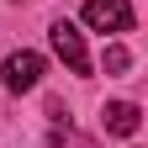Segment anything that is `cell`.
I'll return each mask as SVG.
<instances>
[{
	"mask_svg": "<svg viewBox=\"0 0 148 148\" xmlns=\"http://www.w3.org/2000/svg\"><path fill=\"white\" fill-rule=\"evenodd\" d=\"M42 53H32V48H21V53H11L5 64H0V85L11 90V95H27V90H37L42 85Z\"/></svg>",
	"mask_w": 148,
	"mask_h": 148,
	"instance_id": "cell-1",
	"label": "cell"
},
{
	"mask_svg": "<svg viewBox=\"0 0 148 148\" xmlns=\"http://www.w3.org/2000/svg\"><path fill=\"white\" fill-rule=\"evenodd\" d=\"M48 42H53V53L69 64V74H79V79H90V53H85V37H79V27L74 21H53L48 27Z\"/></svg>",
	"mask_w": 148,
	"mask_h": 148,
	"instance_id": "cell-2",
	"label": "cell"
},
{
	"mask_svg": "<svg viewBox=\"0 0 148 148\" xmlns=\"http://www.w3.org/2000/svg\"><path fill=\"white\" fill-rule=\"evenodd\" d=\"M132 0H85V27L90 32H132Z\"/></svg>",
	"mask_w": 148,
	"mask_h": 148,
	"instance_id": "cell-3",
	"label": "cell"
},
{
	"mask_svg": "<svg viewBox=\"0 0 148 148\" xmlns=\"http://www.w3.org/2000/svg\"><path fill=\"white\" fill-rule=\"evenodd\" d=\"M101 127H106L111 138H132L138 127H143V111H138L132 101H111V106L101 111Z\"/></svg>",
	"mask_w": 148,
	"mask_h": 148,
	"instance_id": "cell-4",
	"label": "cell"
},
{
	"mask_svg": "<svg viewBox=\"0 0 148 148\" xmlns=\"http://www.w3.org/2000/svg\"><path fill=\"white\" fill-rule=\"evenodd\" d=\"M127 64H132V53H127L122 42H111V48H106V74H122Z\"/></svg>",
	"mask_w": 148,
	"mask_h": 148,
	"instance_id": "cell-5",
	"label": "cell"
}]
</instances>
